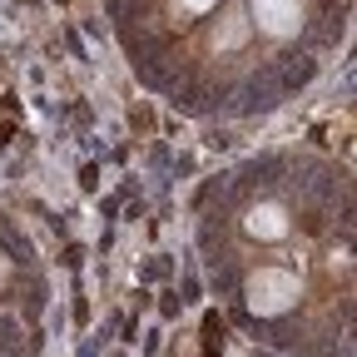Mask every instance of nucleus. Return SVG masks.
I'll use <instances>...</instances> for the list:
<instances>
[{
	"mask_svg": "<svg viewBox=\"0 0 357 357\" xmlns=\"http://www.w3.org/2000/svg\"><path fill=\"white\" fill-rule=\"evenodd\" d=\"M114 10L134 65L204 70L218 84L318 65V50L342 30V0H114Z\"/></svg>",
	"mask_w": 357,
	"mask_h": 357,
	"instance_id": "1",
	"label": "nucleus"
},
{
	"mask_svg": "<svg viewBox=\"0 0 357 357\" xmlns=\"http://www.w3.org/2000/svg\"><path fill=\"white\" fill-rule=\"evenodd\" d=\"M293 174L298 169H248L229 199V218H218L223 263L263 253V263L229 268L238 307L263 328H283L307 307L318 268L347 278V208L337 213L333 204H323L318 218H307L323 178H298L293 199Z\"/></svg>",
	"mask_w": 357,
	"mask_h": 357,
	"instance_id": "2",
	"label": "nucleus"
}]
</instances>
